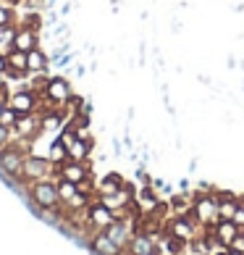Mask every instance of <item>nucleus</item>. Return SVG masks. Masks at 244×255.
<instances>
[{
	"mask_svg": "<svg viewBox=\"0 0 244 255\" xmlns=\"http://www.w3.org/2000/svg\"><path fill=\"white\" fill-rule=\"evenodd\" d=\"M29 195H32L34 205H37V208H42V211H53V208L61 203L58 184L50 182V179H40V182H32Z\"/></svg>",
	"mask_w": 244,
	"mask_h": 255,
	"instance_id": "nucleus-1",
	"label": "nucleus"
},
{
	"mask_svg": "<svg viewBox=\"0 0 244 255\" xmlns=\"http://www.w3.org/2000/svg\"><path fill=\"white\" fill-rule=\"evenodd\" d=\"M53 163L48 155H26L24 166H21V176L29 179V182H40V179H48L53 174Z\"/></svg>",
	"mask_w": 244,
	"mask_h": 255,
	"instance_id": "nucleus-2",
	"label": "nucleus"
},
{
	"mask_svg": "<svg viewBox=\"0 0 244 255\" xmlns=\"http://www.w3.org/2000/svg\"><path fill=\"white\" fill-rule=\"evenodd\" d=\"M24 158H26V150L18 147V145H11L8 142L3 150H0V168H3L5 174H21V166H24Z\"/></svg>",
	"mask_w": 244,
	"mask_h": 255,
	"instance_id": "nucleus-3",
	"label": "nucleus"
},
{
	"mask_svg": "<svg viewBox=\"0 0 244 255\" xmlns=\"http://www.w3.org/2000/svg\"><path fill=\"white\" fill-rule=\"evenodd\" d=\"M8 106H11L18 116H29V113L37 111V95L29 87L16 90V92H11V98H8Z\"/></svg>",
	"mask_w": 244,
	"mask_h": 255,
	"instance_id": "nucleus-4",
	"label": "nucleus"
},
{
	"mask_svg": "<svg viewBox=\"0 0 244 255\" xmlns=\"http://www.w3.org/2000/svg\"><path fill=\"white\" fill-rule=\"evenodd\" d=\"M53 174H58L61 179H66V182H74V184H79V182H84V179L89 176L87 166H84L81 160H63L61 166L53 168Z\"/></svg>",
	"mask_w": 244,
	"mask_h": 255,
	"instance_id": "nucleus-5",
	"label": "nucleus"
},
{
	"mask_svg": "<svg viewBox=\"0 0 244 255\" xmlns=\"http://www.w3.org/2000/svg\"><path fill=\"white\" fill-rule=\"evenodd\" d=\"M87 219H89V224L95 226V229H102V232H105L108 226L116 221V211H113V208H108L105 203H95V205H89Z\"/></svg>",
	"mask_w": 244,
	"mask_h": 255,
	"instance_id": "nucleus-6",
	"label": "nucleus"
},
{
	"mask_svg": "<svg viewBox=\"0 0 244 255\" xmlns=\"http://www.w3.org/2000/svg\"><path fill=\"white\" fill-rule=\"evenodd\" d=\"M242 232H244V229H239V226L234 224L231 219H218V221L213 224V234H215V240H218L223 248H231L234 240H237Z\"/></svg>",
	"mask_w": 244,
	"mask_h": 255,
	"instance_id": "nucleus-7",
	"label": "nucleus"
},
{
	"mask_svg": "<svg viewBox=\"0 0 244 255\" xmlns=\"http://www.w3.org/2000/svg\"><path fill=\"white\" fill-rule=\"evenodd\" d=\"M200 221H218V197H210V195H202L197 197L194 203V211H192Z\"/></svg>",
	"mask_w": 244,
	"mask_h": 255,
	"instance_id": "nucleus-8",
	"label": "nucleus"
},
{
	"mask_svg": "<svg viewBox=\"0 0 244 255\" xmlns=\"http://www.w3.org/2000/svg\"><path fill=\"white\" fill-rule=\"evenodd\" d=\"M45 98H48L50 103H66V100L71 98V84H69V79L50 77V79H48V90H45Z\"/></svg>",
	"mask_w": 244,
	"mask_h": 255,
	"instance_id": "nucleus-9",
	"label": "nucleus"
},
{
	"mask_svg": "<svg viewBox=\"0 0 244 255\" xmlns=\"http://www.w3.org/2000/svg\"><path fill=\"white\" fill-rule=\"evenodd\" d=\"M13 48L21 53H29L37 48V32L29 29V26H16L13 32Z\"/></svg>",
	"mask_w": 244,
	"mask_h": 255,
	"instance_id": "nucleus-10",
	"label": "nucleus"
},
{
	"mask_svg": "<svg viewBox=\"0 0 244 255\" xmlns=\"http://www.w3.org/2000/svg\"><path fill=\"white\" fill-rule=\"evenodd\" d=\"M89 248H92V253H95V255H121V248L108 237L105 232L95 234V237H92V242H89Z\"/></svg>",
	"mask_w": 244,
	"mask_h": 255,
	"instance_id": "nucleus-11",
	"label": "nucleus"
},
{
	"mask_svg": "<svg viewBox=\"0 0 244 255\" xmlns=\"http://www.w3.org/2000/svg\"><path fill=\"white\" fill-rule=\"evenodd\" d=\"M126 248H129L131 255H147V253H155V240L150 237V234L137 232V234H131V240H129Z\"/></svg>",
	"mask_w": 244,
	"mask_h": 255,
	"instance_id": "nucleus-12",
	"label": "nucleus"
},
{
	"mask_svg": "<svg viewBox=\"0 0 244 255\" xmlns=\"http://www.w3.org/2000/svg\"><path fill=\"white\" fill-rule=\"evenodd\" d=\"M105 234H108V237H110V240H113V242L118 245L121 250H126V245H129V240H131V232H129V226H126L124 221H121V219H116L113 224H110L108 229H105Z\"/></svg>",
	"mask_w": 244,
	"mask_h": 255,
	"instance_id": "nucleus-13",
	"label": "nucleus"
},
{
	"mask_svg": "<svg viewBox=\"0 0 244 255\" xmlns=\"http://www.w3.org/2000/svg\"><path fill=\"white\" fill-rule=\"evenodd\" d=\"M48 63H50L48 53H42L40 48H34V50L26 53V71H29V74H42L45 69H48Z\"/></svg>",
	"mask_w": 244,
	"mask_h": 255,
	"instance_id": "nucleus-14",
	"label": "nucleus"
},
{
	"mask_svg": "<svg viewBox=\"0 0 244 255\" xmlns=\"http://www.w3.org/2000/svg\"><path fill=\"white\" fill-rule=\"evenodd\" d=\"M168 234H173V237H179V240H186V242H189V240L194 237L192 219H189V216H179V219H173L171 232H168Z\"/></svg>",
	"mask_w": 244,
	"mask_h": 255,
	"instance_id": "nucleus-15",
	"label": "nucleus"
},
{
	"mask_svg": "<svg viewBox=\"0 0 244 255\" xmlns=\"http://www.w3.org/2000/svg\"><path fill=\"white\" fill-rule=\"evenodd\" d=\"M124 176L121 174H108L105 179L100 182V195L102 197H110V195H118L121 190H124Z\"/></svg>",
	"mask_w": 244,
	"mask_h": 255,
	"instance_id": "nucleus-16",
	"label": "nucleus"
},
{
	"mask_svg": "<svg viewBox=\"0 0 244 255\" xmlns=\"http://www.w3.org/2000/svg\"><path fill=\"white\" fill-rule=\"evenodd\" d=\"M48 158H50L53 166H61L63 160H69V150H66V142H63V139H55V142L50 145Z\"/></svg>",
	"mask_w": 244,
	"mask_h": 255,
	"instance_id": "nucleus-17",
	"label": "nucleus"
},
{
	"mask_svg": "<svg viewBox=\"0 0 244 255\" xmlns=\"http://www.w3.org/2000/svg\"><path fill=\"white\" fill-rule=\"evenodd\" d=\"M58 195H61V200L63 203H71L74 197L79 195V184H74V182H66V179H58Z\"/></svg>",
	"mask_w": 244,
	"mask_h": 255,
	"instance_id": "nucleus-18",
	"label": "nucleus"
},
{
	"mask_svg": "<svg viewBox=\"0 0 244 255\" xmlns=\"http://www.w3.org/2000/svg\"><path fill=\"white\" fill-rule=\"evenodd\" d=\"M184 248H186V240H179V237H173V234H168V240H165L168 255H181Z\"/></svg>",
	"mask_w": 244,
	"mask_h": 255,
	"instance_id": "nucleus-19",
	"label": "nucleus"
},
{
	"mask_svg": "<svg viewBox=\"0 0 244 255\" xmlns=\"http://www.w3.org/2000/svg\"><path fill=\"white\" fill-rule=\"evenodd\" d=\"M0 26H16V13L8 3H0Z\"/></svg>",
	"mask_w": 244,
	"mask_h": 255,
	"instance_id": "nucleus-20",
	"label": "nucleus"
},
{
	"mask_svg": "<svg viewBox=\"0 0 244 255\" xmlns=\"http://www.w3.org/2000/svg\"><path fill=\"white\" fill-rule=\"evenodd\" d=\"M16 119H18V113H16L11 106H5L3 111H0V124H5V127H11V129H13Z\"/></svg>",
	"mask_w": 244,
	"mask_h": 255,
	"instance_id": "nucleus-21",
	"label": "nucleus"
},
{
	"mask_svg": "<svg viewBox=\"0 0 244 255\" xmlns=\"http://www.w3.org/2000/svg\"><path fill=\"white\" fill-rule=\"evenodd\" d=\"M11 134H13V129H11V127L0 124V150H3L8 142H11Z\"/></svg>",
	"mask_w": 244,
	"mask_h": 255,
	"instance_id": "nucleus-22",
	"label": "nucleus"
},
{
	"mask_svg": "<svg viewBox=\"0 0 244 255\" xmlns=\"http://www.w3.org/2000/svg\"><path fill=\"white\" fill-rule=\"evenodd\" d=\"M234 224L239 226V229H244V205H239L237 208V213H234V219H231Z\"/></svg>",
	"mask_w": 244,
	"mask_h": 255,
	"instance_id": "nucleus-23",
	"label": "nucleus"
},
{
	"mask_svg": "<svg viewBox=\"0 0 244 255\" xmlns=\"http://www.w3.org/2000/svg\"><path fill=\"white\" fill-rule=\"evenodd\" d=\"M226 255H244V250H234V248H229Z\"/></svg>",
	"mask_w": 244,
	"mask_h": 255,
	"instance_id": "nucleus-24",
	"label": "nucleus"
},
{
	"mask_svg": "<svg viewBox=\"0 0 244 255\" xmlns=\"http://www.w3.org/2000/svg\"><path fill=\"white\" fill-rule=\"evenodd\" d=\"M147 255H155V253H147Z\"/></svg>",
	"mask_w": 244,
	"mask_h": 255,
	"instance_id": "nucleus-25",
	"label": "nucleus"
},
{
	"mask_svg": "<svg viewBox=\"0 0 244 255\" xmlns=\"http://www.w3.org/2000/svg\"><path fill=\"white\" fill-rule=\"evenodd\" d=\"M223 255H226V253H223Z\"/></svg>",
	"mask_w": 244,
	"mask_h": 255,
	"instance_id": "nucleus-26",
	"label": "nucleus"
}]
</instances>
